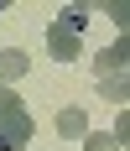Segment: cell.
<instances>
[{"instance_id": "4", "label": "cell", "mask_w": 130, "mask_h": 151, "mask_svg": "<svg viewBox=\"0 0 130 151\" xmlns=\"http://www.w3.org/2000/svg\"><path fill=\"white\" fill-rule=\"evenodd\" d=\"M57 136H62V141H83V136H88V115H83L78 104L57 109Z\"/></svg>"}, {"instance_id": "7", "label": "cell", "mask_w": 130, "mask_h": 151, "mask_svg": "<svg viewBox=\"0 0 130 151\" xmlns=\"http://www.w3.org/2000/svg\"><path fill=\"white\" fill-rule=\"evenodd\" d=\"M99 89H104V99H115V104H125V99H130V83H125V73H120V78H99Z\"/></svg>"}, {"instance_id": "6", "label": "cell", "mask_w": 130, "mask_h": 151, "mask_svg": "<svg viewBox=\"0 0 130 151\" xmlns=\"http://www.w3.org/2000/svg\"><path fill=\"white\" fill-rule=\"evenodd\" d=\"M57 26H68L73 37H83V26H88V5H62V16H57Z\"/></svg>"}, {"instance_id": "1", "label": "cell", "mask_w": 130, "mask_h": 151, "mask_svg": "<svg viewBox=\"0 0 130 151\" xmlns=\"http://www.w3.org/2000/svg\"><path fill=\"white\" fill-rule=\"evenodd\" d=\"M31 109H16V115H0V151H21L31 141Z\"/></svg>"}, {"instance_id": "5", "label": "cell", "mask_w": 130, "mask_h": 151, "mask_svg": "<svg viewBox=\"0 0 130 151\" xmlns=\"http://www.w3.org/2000/svg\"><path fill=\"white\" fill-rule=\"evenodd\" d=\"M26 68H31V58L21 52V47H5V52H0V83H16Z\"/></svg>"}, {"instance_id": "3", "label": "cell", "mask_w": 130, "mask_h": 151, "mask_svg": "<svg viewBox=\"0 0 130 151\" xmlns=\"http://www.w3.org/2000/svg\"><path fill=\"white\" fill-rule=\"evenodd\" d=\"M125 58H130V42L120 37L115 47H104V52H99V63H94V73H99V78H120V73H125Z\"/></svg>"}, {"instance_id": "8", "label": "cell", "mask_w": 130, "mask_h": 151, "mask_svg": "<svg viewBox=\"0 0 130 151\" xmlns=\"http://www.w3.org/2000/svg\"><path fill=\"white\" fill-rule=\"evenodd\" d=\"M83 151H120V146H115L109 130H88V136H83Z\"/></svg>"}, {"instance_id": "2", "label": "cell", "mask_w": 130, "mask_h": 151, "mask_svg": "<svg viewBox=\"0 0 130 151\" xmlns=\"http://www.w3.org/2000/svg\"><path fill=\"white\" fill-rule=\"evenodd\" d=\"M47 52H52L57 63H78V58H83V37H73L68 26L52 21V26H47Z\"/></svg>"}]
</instances>
